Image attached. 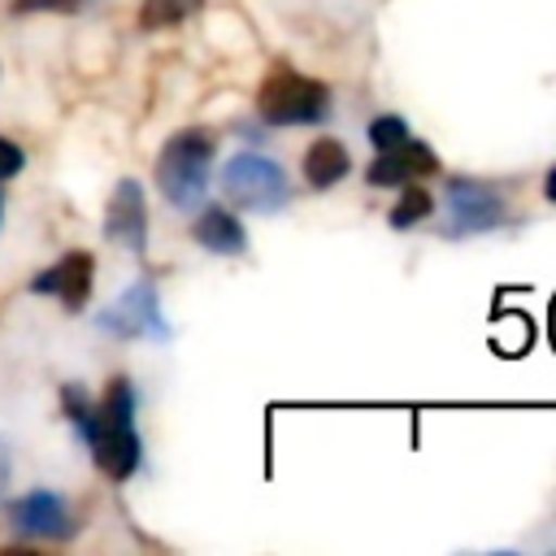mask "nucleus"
Returning <instances> with one entry per match:
<instances>
[{"instance_id": "obj_3", "label": "nucleus", "mask_w": 556, "mask_h": 556, "mask_svg": "<svg viewBox=\"0 0 556 556\" xmlns=\"http://www.w3.org/2000/svg\"><path fill=\"white\" fill-rule=\"evenodd\" d=\"M256 113L269 126H313L330 117V87L321 78H308L291 70L287 61H274L265 83L256 87Z\"/></svg>"}, {"instance_id": "obj_15", "label": "nucleus", "mask_w": 556, "mask_h": 556, "mask_svg": "<svg viewBox=\"0 0 556 556\" xmlns=\"http://www.w3.org/2000/svg\"><path fill=\"white\" fill-rule=\"evenodd\" d=\"M404 139H408V122H404V117L382 113V117L369 122V143H374L378 152H387V148H395V143H404Z\"/></svg>"}, {"instance_id": "obj_18", "label": "nucleus", "mask_w": 556, "mask_h": 556, "mask_svg": "<svg viewBox=\"0 0 556 556\" xmlns=\"http://www.w3.org/2000/svg\"><path fill=\"white\" fill-rule=\"evenodd\" d=\"M9 478H13V452H9V443L0 439V500H4V491H9Z\"/></svg>"}, {"instance_id": "obj_8", "label": "nucleus", "mask_w": 556, "mask_h": 556, "mask_svg": "<svg viewBox=\"0 0 556 556\" xmlns=\"http://www.w3.org/2000/svg\"><path fill=\"white\" fill-rule=\"evenodd\" d=\"M104 239L143 256L148 252V200L135 178H122L104 204Z\"/></svg>"}, {"instance_id": "obj_10", "label": "nucleus", "mask_w": 556, "mask_h": 556, "mask_svg": "<svg viewBox=\"0 0 556 556\" xmlns=\"http://www.w3.org/2000/svg\"><path fill=\"white\" fill-rule=\"evenodd\" d=\"M426 174H439V156L421 143V139H404V143H395V148H387V152H378L374 156V165L365 169V178H369V187H395V182H417V178H426Z\"/></svg>"}, {"instance_id": "obj_14", "label": "nucleus", "mask_w": 556, "mask_h": 556, "mask_svg": "<svg viewBox=\"0 0 556 556\" xmlns=\"http://www.w3.org/2000/svg\"><path fill=\"white\" fill-rule=\"evenodd\" d=\"M204 0H143L139 9V26L156 30V26H178L187 13H195Z\"/></svg>"}, {"instance_id": "obj_4", "label": "nucleus", "mask_w": 556, "mask_h": 556, "mask_svg": "<svg viewBox=\"0 0 556 556\" xmlns=\"http://www.w3.org/2000/svg\"><path fill=\"white\" fill-rule=\"evenodd\" d=\"M222 191L230 204L252 208V213H278L291 200V182L287 169L261 152H235L222 165Z\"/></svg>"}, {"instance_id": "obj_11", "label": "nucleus", "mask_w": 556, "mask_h": 556, "mask_svg": "<svg viewBox=\"0 0 556 556\" xmlns=\"http://www.w3.org/2000/svg\"><path fill=\"white\" fill-rule=\"evenodd\" d=\"M191 239H195L204 252H213V256H243V252H248V230H243V222H239L230 208H222V204H204V208H200V217L191 222Z\"/></svg>"}, {"instance_id": "obj_2", "label": "nucleus", "mask_w": 556, "mask_h": 556, "mask_svg": "<svg viewBox=\"0 0 556 556\" xmlns=\"http://www.w3.org/2000/svg\"><path fill=\"white\" fill-rule=\"evenodd\" d=\"M213 156H217V139L200 126L178 130L165 139L161 156H156V187L174 208H200L208 174H213Z\"/></svg>"}, {"instance_id": "obj_9", "label": "nucleus", "mask_w": 556, "mask_h": 556, "mask_svg": "<svg viewBox=\"0 0 556 556\" xmlns=\"http://www.w3.org/2000/svg\"><path fill=\"white\" fill-rule=\"evenodd\" d=\"M91 278H96V256L83 252V248H74V252H65L56 265L39 269V274L30 278V291H35V295H56L70 313H83L87 300H91Z\"/></svg>"}, {"instance_id": "obj_20", "label": "nucleus", "mask_w": 556, "mask_h": 556, "mask_svg": "<svg viewBox=\"0 0 556 556\" xmlns=\"http://www.w3.org/2000/svg\"><path fill=\"white\" fill-rule=\"evenodd\" d=\"M552 339H556V304H552Z\"/></svg>"}, {"instance_id": "obj_21", "label": "nucleus", "mask_w": 556, "mask_h": 556, "mask_svg": "<svg viewBox=\"0 0 556 556\" xmlns=\"http://www.w3.org/2000/svg\"><path fill=\"white\" fill-rule=\"evenodd\" d=\"M0 222H4V191H0Z\"/></svg>"}, {"instance_id": "obj_19", "label": "nucleus", "mask_w": 556, "mask_h": 556, "mask_svg": "<svg viewBox=\"0 0 556 556\" xmlns=\"http://www.w3.org/2000/svg\"><path fill=\"white\" fill-rule=\"evenodd\" d=\"M543 195H547V200H556V165L547 169V182H543Z\"/></svg>"}, {"instance_id": "obj_7", "label": "nucleus", "mask_w": 556, "mask_h": 556, "mask_svg": "<svg viewBox=\"0 0 556 556\" xmlns=\"http://www.w3.org/2000/svg\"><path fill=\"white\" fill-rule=\"evenodd\" d=\"M447 208H452L447 235H482V230L504 226L508 217L504 195L478 178H447Z\"/></svg>"}, {"instance_id": "obj_13", "label": "nucleus", "mask_w": 556, "mask_h": 556, "mask_svg": "<svg viewBox=\"0 0 556 556\" xmlns=\"http://www.w3.org/2000/svg\"><path fill=\"white\" fill-rule=\"evenodd\" d=\"M434 213V200H430V191L426 187H404V195H400V204L391 208V226L395 230H408V226H417V222H426Z\"/></svg>"}, {"instance_id": "obj_17", "label": "nucleus", "mask_w": 556, "mask_h": 556, "mask_svg": "<svg viewBox=\"0 0 556 556\" xmlns=\"http://www.w3.org/2000/svg\"><path fill=\"white\" fill-rule=\"evenodd\" d=\"M83 0H13V13H74Z\"/></svg>"}, {"instance_id": "obj_1", "label": "nucleus", "mask_w": 556, "mask_h": 556, "mask_svg": "<svg viewBox=\"0 0 556 556\" xmlns=\"http://www.w3.org/2000/svg\"><path fill=\"white\" fill-rule=\"evenodd\" d=\"M61 408L74 421V430L83 434V443L91 447V460L109 482H126L139 469L143 443H139V430H135V387H130V378H122V374L109 378L100 400H91L78 382H65L61 387Z\"/></svg>"}, {"instance_id": "obj_6", "label": "nucleus", "mask_w": 556, "mask_h": 556, "mask_svg": "<svg viewBox=\"0 0 556 556\" xmlns=\"http://www.w3.org/2000/svg\"><path fill=\"white\" fill-rule=\"evenodd\" d=\"M9 526H13L22 539H52V543L78 534L74 508L65 504V495H56V491H48V486H35V491L17 495V500L9 504Z\"/></svg>"}, {"instance_id": "obj_16", "label": "nucleus", "mask_w": 556, "mask_h": 556, "mask_svg": "<svg viewBox=\"0 0 556 556\" xmlns=\"http://www.w3.org/2000/svg\"><path fill=\"white\" fill-rule=\"evenodd\" d=\"M22 169H26V152H22L13 139H4V135H0V182L17 178Z\"/></svg>"}, {"instance_id": "obj_5", "label": "nucleus", "mask_w": 556, "mask_h": 556, "mask_svg": "<svg viewBox=\"0 0 556 556\" xmlns=\"http://www.w3.org/2000/svg\"><path fill=\"white\" fill-rule=\"evenodd\" d=\"M96 326L113 339H169L165 313H161V295L152 278L130 282L104 313H96Z\"/></svg>"}, {"instance_id": "obj_12", "label": "nucleus", "mask_w": 556, "mask_h": 556, "mask_svg": "<svg viewBox=\"0 0 556 556\" xmlns=\"http://www.w3.org/2000/svg\"><path fill=\"white\" fill-rule=\"evenodd\" d=\"M300 169H304V182H308L313 191H326V187H334V182L352 169V156H348V148H343L339 139H313V143L304 148Z\"/></svg>"}]
</instances>
